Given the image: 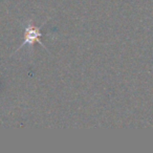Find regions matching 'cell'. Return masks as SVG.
<instances>
[{
  "mask_svg": "<svg viewBox=\"0 0 153 153\" xmlns=\"http://www.w3.org/2000/svg\"><path fill=\"white\" fill-rule=\"evenodd\" d=\"M41 36H42V33H41V30H40V27L35 26L32 21H27V23L24 26V40H23V42H22V44L16 49L15 53H17L20 48H22V47H24V46H28L32 49L36 42L39 43V44L44 47L45 49H47L46 46L41 42V40H40Z\"/></svg>",
  "mask_w": 153,
  "mask_h": 153,
  "instance_id": "6da1fadb",
  "label": "cell"
}]
</instances>
